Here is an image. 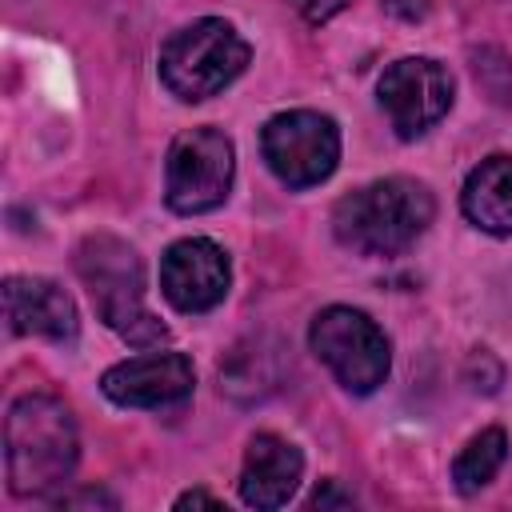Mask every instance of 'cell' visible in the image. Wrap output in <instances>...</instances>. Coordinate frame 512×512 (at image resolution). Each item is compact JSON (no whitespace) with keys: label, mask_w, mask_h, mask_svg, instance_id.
<instances>
[{"label":"cell","mask_w":512,"mask_h":512,"mask_svg":"<svg viewBox=\"0 0 512 512\" xmlns=\"http://www.w3.org/2000/svg\"><path fill=\"white\" fill-rule=\"evenodd\" d=\"M80 460V432L64 400L28 392L12 400L4 420V464L12 496L56 492Z\"/></svg>","instance_id":"obj_1"},{"label":"cell","mask_w":512,"mask_h":512,"mask_svg":"<svg viewBox=\"0 0 512 512\" xmlns=\"http://www.w3.org/2000/svg\"><path fill=\"white\" fill-rule=\"evenodd\" d=\"M436 216L432 192L412 176H384L348 192L332 208V232L360 256H396L416 244Z\"/></svg>","instance_id":"obj_2"},{"label":"cell","mask_w":512,"mask_h":512,"mask_svg":"<svg viewBox=\"0 0 512 512\" xmlns=\"http://www.w3.org/2000/svg\"><path fill=\"white\" fill-rule=\"evenodd\" d=\"M76 276L88 288L96 316L124 344L160 348L168 340V328L144 304V260L128 240H120L112 232L84 236L76 248Z\"/></svg>","instance_id":"obj_3"},{"label":"cell","mask_w":512,"mask_h":512,"mask_svg":"<svg viewBox=\"0 0 512 512\" xmlns=\"http://www.w3.org/2000/svg\"><path fill=\"white\" fill-rule=\"evenodd\" d=\"M248 60L252 48L228 20L200 16L160 44V80L176 100L200 104L224 92L248 68Z\"/></svg>","instance_id":"obj_4"},{"label":"cell","mask_w":512,"mask_h":512,"mask_svg":"<svg viewBox=\"0 0 512 512\" xmlns=\"http://www.w3.org/2000/svg\"><path fill=\"white\" fill-rule=\"evenodd\" d=\"M308 344L320 356V364L336 376V384L352 396H368L388 380V368H392L388 336L360 308L332 304L316 312L308 328Z\"/></svg>","instance_id":"obj_5"},{"label":"cell","mask_w":512,"mask_h":512,"mask_svg":"<svg viewBox=\"0 0 512 512\" xmlns=\"http://www.w3.org/2000/svg\"><path fill=\"white\" fill-rule=\"evenodd\" d=\"M236 148L220 128H188L172 140L164 164V200L176 216H204L232 192Z\"/></svg>","instance_id":"obj_6"},{"label":"cell","mask_w":512,"mask_h":512,"mask_svg":"<svg viewBox=\"0 0 512 512\" xmlns=\"http://www.w3.org/2000/svg\"><path fill=\"white\" fill-rule=\"evenodd\" d=\"M260 152L272 176L288 188H316L340 164V128L332 116L312 108L280 112L260 132Z\"/></svg>","instance_id":"obj_7"},{"label":"cell","mask_w":512,"mask_h":512,"mask_svg":"<svg viewBox=\"0 0 512 512\" xmlns=\"http://www.w3.org/2000/svg\"><path fill=\"white\" fill-rule=\"evenodd\" d=\"M452 92V72L432 56H400L376 84V100L400 140H416L436 128L452 108Z\"/></svg>","instance_id":"obj_8"},{"label":"cell","mask_w":512,"mask_h":512,"mask_svg":"<svg viewBox=\"0 0 512 512\" xmlns=\"http://www.w3.org/2000/svg\"><path fill=\"white\" fill-rule=\"evenodd\" d=\"M232 284L228 252L208 236H184L168 244L160 260V292L184 316H204L224 304Z\"/></svg>","instance_id":"obj_9"},{"label":"cell","mask_w":512,"mask_h":512,"mask_svg":"<svg viewBox=\"0 0 512 512\" xmlns=\"http://www.w3.org/2000/svg\"><path fill=\"white\" fill-rule=\"evenodd\" d=\"M196 368L184 352H144L112 364L100 376V392L120 408H168L192 396Z\"/></svg>","instance_id":"obj_10"},{"label":"cell","mask_w":512,"mask_h":512,"mask_svg":"<svg viewBox=\"0 0 512 512\" xmlns=\"http://www.w3.org/2000/svg\"><path fill=\"white\" fill-rule=\"evenodd\" d=\"M4 316L12 336H44L52 344H72L80 336L76 300L56 280H44V276H8Z\"/></svg>","instance_id":"obj_11"},{"label":"cell","mask_w":512,"mask_h":512,"mask_svg":"<svg viewBox=\"0 0 512 512\" xmlns=\"http://www.w3.org/2000/svg\"><path fill=\"white\" fill-rule=\"evenodd\" d=\"M304 456L292 440L276 432H256L244 452L240 468V500L248 508H284L300 488Z\"/></svg>","instance_id":"obj_12"},{"label":"cell","mask_w":512,"mask_h":512,"mask_svg":"<svg viewBox=\"0 0 512 512\" xmlns=\"http://www.w3.org/2000/svg\"><path fill=\"white\" fill-rule=\"evenodd\" d=\"M460 212L468 224H476L488 236H512V156L496 152L480 160L464 188H460Z\"/></svg>","instance_id":"obj_13"},{"label":"cell","mask_w":512,"mask_h":512,"mask_svg":"<svg viewBox=\"0 0 512 512\" xmlns=\"http://www.w3.org/2000/svg\"><path fill=\"white\" fill-rule=\"evenodd\" d=\"M508 460V432L504 428H484L476 432L460 456L452 460V480H456V492L460 496H476L480 488H488L496 480V472L504 468Z\"/></svg>","instance_id":"obj_14"},{"label":"cell","mask_w":512,"mask_h":512,"mask_svg":"<svg viewBox=\"0 0 512 512\" xmlns=\"http://www.w3.org/2000/svg\"><path fill=\"white\" fill-rule=\"evenodd\" d=\"M276 352L280 348H272V352H264L260 348V340L252 344V348H232V360L220 368V388L228 392V396H236V400H252L256 396V384L252 380H264L268 384V392L276 388V380H280V368H276Z\"/></svg>","instance_id":"obj_15"},{"label":"cell","mask_w":512,"mask_h":512,"mask_svg":"<svg viewBox=\"0 0 512 512\" xmlns=\"http://www.w3.org/2000/svg\"><path fill=\"white\" fill-rule=\"evenodd\" d=\"M352 0H292V8L308 20V24H324V20H332L336 12H344Z\"/></svg>","instance_id":"obj_16"},{"label":"cell","mask_w":512,"mask_h":512,"mask_svg":"<svg viewBox=\"0 0 512 512\" xmlns=\"http://www.w3.org/2000/svg\"><path fill=\"white\" fill-rule=\"evenodd\" d=\"M52 504H56V508H84V504H108V508H116V496H108V492H100V488H80V492L56 496Z\"/></svg>","instance_id":"obj_17"},{"label":"cell","mask_w":512,"mask_h":512,"mask_svg":"<svg viewBox=\"0 0 512 512\" xmlns=\"http://www.w3.org/2000/svg\"><path fill=\"white\" fill-rule=\"evenodd\" d=\"M308 504H312V508H348V504H352V492H344L336 480H324V484L312 492Z\"/></svg>","instance_id":"obj_18"},{"label":"cell","mask_w":512,"mask_h":512,"mask_svg":"<svg viewBox=\"0 0 512 512\" xmlns=\"http://www.w3.org/2000/svg\"><path fill=\"white\" fill-rule=\"evenodd\" d=\"M384 8L400 20H424L428 16V0H384Z\"/></svg>","instance_id":"obj_19"},{"label":"cell","mask_w":512,"mask_h":512,"mask_svg":"<svg viewBox=\"0 0 512 512\" xmlns=\"http://www.w3.org/2000/svg\"><path fill=\"white\" fill-rule=\"evenodd\" d=\"M176 508H220V500H216L212 492L196 488V492H184V496H176Z\"/></svg>","instance_id":"obj_20"}]
</instances>
